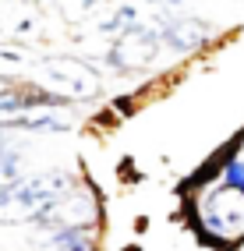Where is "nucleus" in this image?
<instances>
[{
	"instance_id": "f257e3e1",
	"label": "nucleus",
	"mask_w": 244,
	"mask_h": 251,
	"mask_svg": "<svg viewBox=\"0 0 244 251\" xmlns=\"http://www.w3.org/2000/svg\"><path fill=\"white\" fill-rule=\"evenodd\" d=\"M71 191V174H36V177H14L0 184V223H22L36 220L43 209H50L57 198Z\"/></svg>"
},
{
	"instance_id": "f03ea898",
	"label": "nucleus",
	"mask_w": 244,
	"mask_h": 251,
	"mask_svg": "<svg viewBox=\"0 0 244 251\" xmlns=\"http://www.w3.org/2000/svg\"><path fill=\"white\" fill-rule=\"evenodd\" d=\"M39 71L50 78L46 81V85H50L46 92L60 96L64 103H71V99H92L99 92V75L81 57H43Z\"/></svg>"
},
{
	"instance_id": "7ed1b4c3",
	"label": "nucleus",
	"mask_w": 244,
	"mask_h": 251,
	"mask_svg": "<svg viewBox=\"0 0 244 251\" xmlns=\"http://www.w3.org/2000/svg\"><path fill=\"white\" fill-rule=\"evenodd\" d=\"M156 53H159L156 32L142 28V25H131V28H124L117 36V43H113V50L106 53V60L113 68H121V71H135V68H149L156 60Z\"/></svg>"
},
{
	"instance_id": "20e7f679",
	"label": "nucleus",
	"mask_w": 244,
	"mask_h": 251,
	"mask_svg": "<svg viewBox=\"0 0 244 251\" xmlns=\"http://www.w3.org/2000/svg\"><path fill=\"white\" fill-rule=\"evenodd\" d=\"M156 39H163L167 46L181 50V53H191L209 43V25L205 22H191V18H181V22H159V32Z\"/></svg>"
},
{
	"instance_id": "39448f33",
	"label": "nucleus",
	"mask_w": 244,
	"mask_h": 251,
	"mask_svg": "<svg viewBox=\"0 0 244 251\" xmlns=\"http://www.w3.org/2000/svg\"><path fill=\"white\" fill-rule=\"evenodd\" d=\"M25 64H28L25 50H18V46H0V81L11 78V75H18Z\"/></svg>"
},
{
	"instance_id": "423d86ee",
	"label": "nucleus",
	"mask_w": 244,
	"mask_h": 251,
	"mask_svg": "<svg viewBox=\"0 0 244 251\" xmlns=\"http://www.w3.org/2000/svg\"><path fill=\"white\" fill-rule=\"evenodd\" d=\"M18 163H22L18 149H11L7 138H0V184H7V180L18 177Z\"/></svg>"
},
{
	"instance_id": "0eeeda50",
	"label": "nucleus",
	"mask_w": 244,
	"mask_h": 251,
	"mask_svg": "<svg viewBox=\"0 0 244 251\" xmlns=\"http://www.w3.org/2000/svg\"><path fill=\"white\" fill-rule=\"evenodd\" d=\"M96 7H99V0H60V11H64V18H68V22L89 18Z\"/></svg>"
},
{
	"instance_id": "6e6552de",
	"label": "nucleus",
	"mask_w": 244,
	"mask_h": 251,
	"mask_svg": "<svg viewBox=\"0 0 244 251\" xmlns=\"http://www.w3.org/2000/svg\"><path fill=\"white\" fill-rule=\"evenodd\" d=\"M223 184H226V188H234V191L244 198V163H241L237 156L226 159V166H223Z\"/></svg>"
},
{
	"instance_id": "1a4fd4ad",
	"label": "nucleus",
	"mask_w": 244,
	"mask_h": 251,
	"mask_svg": "<svg viewBox=\"0 0 244 251\" xmlns=\"http://www.w3.org/2000/svg\"><path fill=\"white\" fill-rule=\"evenodd\" d=\"M64 251H92V244L81 241V244H71V248H64Z\"/></svg>"
}]
</instances>
